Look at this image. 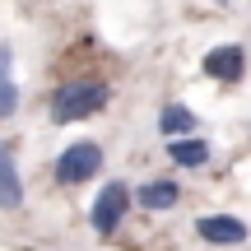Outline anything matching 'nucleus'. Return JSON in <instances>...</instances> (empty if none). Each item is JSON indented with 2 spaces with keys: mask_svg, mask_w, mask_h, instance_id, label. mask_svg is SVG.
I'll return each mask as SVG.
<instances>
[{
  "mask_svg": "<svg viewBox=\"0 0 251 251\" xmlns=\"http://www.w3.org/2000/svg\"><path fill=\"white\" fill-rule=\"evenodd\" d=\"M19 205H24V181H19L14 144L0 140V209H19Z\"/></svg>",
  "mask_w": 251,
  "mask_h": 251,
  "instance_id": "nucleus-7",
  "label": "nucleus"
},
{
  "mask_svg": "<svg viewBox=\"0 0 251 251\" xmlns=\"http://www.w3.org/2000/svg\"><path fill=\"white\" fill-rule=\"evenodd\" d=\"M102 172V144L98 140H75L65 153H56L51 163V177L56 186H84V181H93Z\"/></svg>",
  "mask_w": 251,
  "mask_h": 251,
  "instance_id": "nucleus-2",
  "label": "nucleus"
},
{
  "mask_svg": "<svg viewBox=\"0 0 251 251\" xmlns=\"http://www.w3.org/2000/svg\"><path fill=\"white\" fill-rule=\"evenodd\" d=\"M168 158L177 163V168H205L209 163V140H200L196 130L191 135H172L168 140Z\"/></svg>",
  "mask_w": 251,
  "mask_h": 251,
  "instance_id": "nucleus-8",
  "label": "nucleus"
},
{
  "mask_svg": "<svg viewBox=\"0 0 251 251\" xmlns=\"http://www.w3.org/2000/svg\"><path fill=\"white\" fill-rule=\"evenodd\" d=\"M135 205L149 209V214H163V209H177L181 205V186L172 177H149L140 191H135Z\"/></svg>",
  "mask_w": 251,
  "mask_h": 251,
  "instance_id": "nucleus-6",
  "label": "nucleus"
},
{
  "mask_svg": "<svg viewBox=\"0 0 251 251\" xmlns=\"http://www.w3.org/2000/svg\"><path fill=\"white\" fill-rule=\"evenodd\" d=\"M19 112V79L9 75V47H0V121Z\"/></svg>",
  "mask_w": 251,
  "mask_h": 251,
  "instance_id": "nucleus-10",
  "label": "nucleus"
},
{
  "mask_svg": "<svg viewBox=\"0 0 251 251\" xmlns=\"http://www.w3.org/2000/svg\"><path fill=\"white\" fill-rule=\"evenodd\" d=\"M126 214H130V186H126V181H107V186L93 196L89 224H93V233H98V237H112L126 224Z\"/></svg>",
  "mask_w": 251,
  "mask_h": 251,
  "instance_id": "nucleus-3",
  "label": "nucleus"
},
{
  "mask_svg": "<svg viewBox=\"0 0 251 251\" xmlns=\"http://www.w3.org/2000/svg\"><path fill=\"white\" fill-rule=\"evenodd\" d=\"M196 237L209 242V247H242L251 237V228L237 214H200L196 219Z\"/></svg>",
  "mask_w": 251,
  "mask_h": 251,
  "instance_id": "nucleus-5",
  "label": "nucleus"
},
{
  "mask_svg": "<svg viewBox=\"0 0 251 251\" xmlns=\"http://www.w3.org/2000/svg\"><path fill=\"white\" fill-rule=\"evenodd\" d=\"M158 130H163V140H172V135H191V130H196V112H191L186 102H163Z\"/></svg>",
  "mask_w": 251,
  "mask_h": 251,
  "instance_id": "nucleus-9",
  "label": "nucleus"
},
{
  "mask_svg": "<svg viewBox=\"0 0 251 251\" xmlns=\"http://www.w3.org/2000/svg\"><path fill=\"white\" fill-rule=\"evenodd\" d=\"M200 70H205V79L242 84L247 79V47L242 42H219V47H209L205 61H200Z\"/></svg>",
  "mask_w": 251,
  "mask_h": 251,
  "instance_id": "nucleus-4",
  "label": "nucleus"
},
{
  "mask_svg": "<svg viewBox=\"0 0 251 251\" xmlns=\"http://www.w3.org/2000/svg\"><path fill=\"white\" fill-rule=\"evenodd\" d=\"M107 102H112L107 79H65L61 89L51 93V121L56 126L84 121V117H93V112H102Z\"/></svg>",
  "mask_w": 251,
  "mask_h": 251,
  "instance_id": "nucleus-1",
  "label": "nucleus"
}]
</instances>
